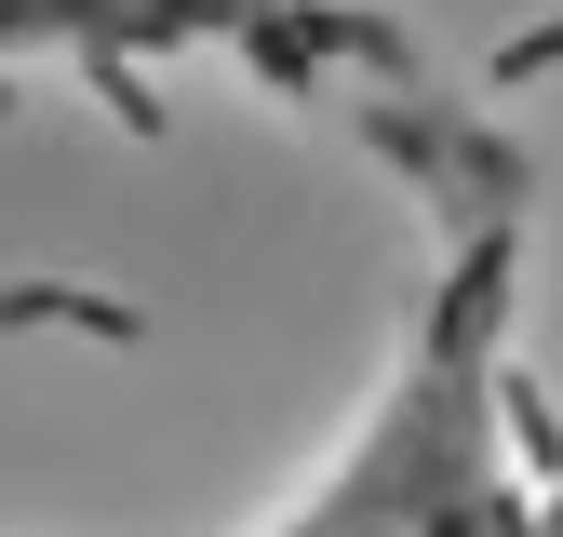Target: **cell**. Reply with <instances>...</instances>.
Here are the masks:
<instances>
[{
  "label": "cell",
  "instance_id": "obj_1",
  "mask_svg": "<svg viewBox=\"0 0 563 537\" xmlns=\"http://www.w3.org/2000/svg\"><path fill=\"white\" fill-rule=\"evenodd\" d=\"M376 162L430 201V268L363 390V417L255 537H550L510 443V322H523V149L470 121L430 67L349 95Z\"/></svg>",
  "mask_w": 563,
  "mask_h": 537
},
{
  "label": "cell",
  "instance_id": "obj_2",
  "mask_svg": "<svg viewBox=\"0 0 563 537\" xmlns=\"http://www.w3.org/2000/svg\"><path fill=\"white\" fill-rule=\"evenodd\" d=\"M188 54H229L282 95H376L402 54L389 14L363 0H0V67H95V81H134V67H188Z\"/></svg>",
  "mask_w": 563,
  "mask_h": 537
}]
</instances>
